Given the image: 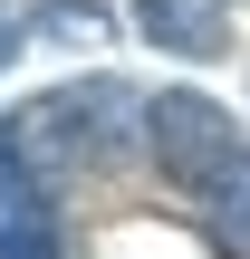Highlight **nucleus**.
Returning <instances> with one entry per match:
<instances>
[{"instance_id":"f257e3e1","label":"nucleus","mask_w":250,"mask_h":259,"mask_svg":"<svg viewBox=\"0 0 250 259\" xmlns=\"http://www.w3.org/2000/svg\"><path fill=\"white\" fill-rule=\"evenodd\" d=\"M145 135V106L116 87V77H87V87H58V96H29L10 125H0V154L19 163V173H87V163H106V154H125Z\"/></svg>"},{"instance_id":"f03ea898","label":"nucleus","mask_w":250,"mask_h":259,"mask_svg":"<svg viewBox=\"0 0 250 259\" xmlns=\"http://www.w3.org/2000/svg\"><path fill=\"white\" fill-rule=\"evenodd\" d=\"M145 154H154V173H164L173 192H193V202H202V192L241 163L250 144L231 135V115H222L212 96L173 87V96H154V106H145Z\"/></svg>"},{"instance_id":"7ed1b4c3","label":"nucleus","mask_w":250,"mask_h":259,"mask_svg":"<svg viewBox=\"0 0 250 259\" xmlns=\"http://www.w3.org/2000/svg\"><path fill=\"white\" fill-rule=\"evenodd\" d=\"M135 29L164 58H222L231 48V0H135Z\"/></svg>"},{"instance_id":"20e7f679","label":"nucleus","mask_w":250,"mask_h":259,"mask_svg":"<svg viewBox=\"0 0 250 259\" xmlns=\"http://www.w3.org/2000/svg\"><path fill=\"white\" fill-rule=\"evenodd\" d=\"M39 29L48 38H77V48H106V10L96 0H39Z\"/></svg>"}]
</instances>
